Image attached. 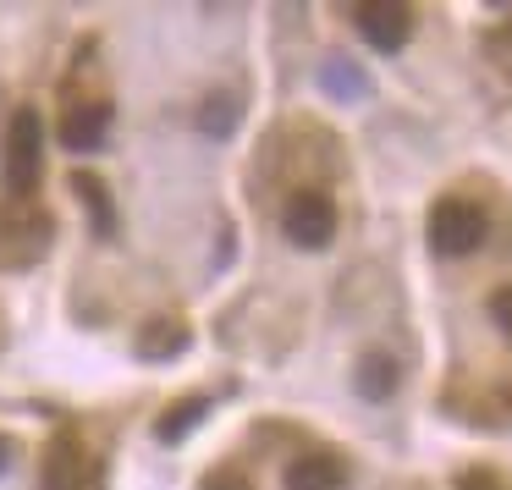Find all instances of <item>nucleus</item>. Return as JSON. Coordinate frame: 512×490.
Returning a JSON list of instances; mask_svg holds the SVG:
<instances>
[{
    "label": "nucleus",
    "instance_id": "1",
    "mask_svg": "<svg viewBox=\"0 0 512 490\" xmlns=\"http://www.w3.org/2000/svg\"><path fill=\"white\" fill-rule=\"evenodd\" d=\"M490 232V215L479 210L474 199H463V193H452V199H435L430 210V248L441 259H463L474 254L479 243H485Z\"/></svg>",
    "mask_w": 512,
    "mask_h": 490
},
{
    "label": "nucleus",
    "instance_id": "2",
    "mask_svg": "<svg viewBox=\"0 0 512 490\" xmlns=\"http://www.w3.org/2000/svg\"><path fill=\"white\" fill-rule=\"evenodd\" d=\"M39 144H45L39 111H17L6 127V193L12 199H28L39 188Z\"/></svg>",
    "mask_w": 512,
    "mask_h": 490
},
{
    "label": "nucleus",
    "instance_id": "3",
    "mask_svg": "<svg viewBox=\"0 0 512 490\" xmlns=\"http://www.w3.org/2000/svg\"><path fill=\"white\" fill-rule=\"evenodd\" d=\"M281 232L292 248H325L336 237V204L320 188H298L281 204Z\"/></svg>",
    "mask_w": 512,
    "mask_h": 490
},
{
    "label": "nucleus",
    "instance_id": "4",
    "mask_svg": "<svg viewBox=\"0 0 512 490\" xmlns=\"http://www.w3.org/2000/svg\"><path fill=\"white\" fill-rule=\"evenodd\" d=\"M353 23H358V34H364L380 56L402 50V45H408V34H413V12L402 6V0H364V6H353Z\"/></svg>",
    "mask_w": 512,
    "mask_h": 490
},
{
    "label": "nucleus",
    "instance_id": "5",
    "mask_svg": "<svg viewBox=\"0 0 512 490\" xmlns=\"http://www.w3.org/2000/svg\"><path fill=\"white\" fill-rule=\"evenodd\" d=\"M105 138H111V105L105 100H83V105H72V111L61 116V144L78 149V155L105 149Z\"/></svg>",
    "mask_w": 512,
    "mask_h": 490
},
{
    "label": "nucleus",
    "instance_id": "6",
    "mask_svg": "<svg viewBox=\"0 0 512 490\" xmlns=\"http://www.w3.org/2000/svg\"><path fill=\"white\" fill-rule=\"evenodd\" d=\"M39 485L45 490H78L83 485V441L72 430H61L50 441L45 463H39Z\"/></svg>",
    "mask_w": 512,
    "mask_h": 490
},
{
    "label": "nucleus",
    "instance_id": "7",
    "mask_svg": "<svg viewBox=\"0 0 512 490\" xmlns=\"http://www.w3.org/2000/svg\"><path fill=\"white\" fill-rule=\"evenodd\" d=\"M347 485V463L336 452H303L287 468V490H342Z\"/></svg>",
    "mask_w": 512,
    "mask_h": 490
},
{
    "label": "nucleus",
    "instance_id": "8",
    "mask_svg": "<svg viewBox=\"0 0 512 490\" xmlns=\"http://www.w3.org/2000/svg\"><path fill=\"white\" fill-rule=\"evenodd\" d=\"M182 347H188V325H177V320H149L138 331V358H171Z\"/></svg>",
    "mask_w": 512,
    "mask_h": 490
},
{
    "label": "nucleus",
    "instance_id": "9",
    "mask_svg": "<svg viewBox=\"0 0 512 490\" xmlns=\"http://www.w3.org/2000/svg\"><path fill=\"white\" fill-rule=\"evenodd\" d=\"M358 391H364L369 402H386L391 391H397V364H391L386 353H369L364 364H358Z\"/></svg>",
    "mask_w": 512,
    "mask_h": 490
},
{
    "label": "nucleus",
    "instance_id": "10",
    "mask_svg": "<svg viewBox=\"0 0 512 490\" xmlns=\"http://www.w3.org/2000/svg\"><path fill=\"white\" fill-rule=\"evenodd\" d=\"M72 188H78V199L89 204L94 232L111 237V232H116V210H111V199H105V182H100V177H72Z\"/></svg>",
    "mask_w": 512,
    "mask_h": 490
},
{
    "label": "nucleus",
    "instance_id": "11",
    "mask_svg": "<svg viewBox=\"0 0 512 490\" xmlns=\"http://www.w3.org/2000/svg\"><path fill=\"white\" fill-rule=\"evenodd\" d=\"M199 127L210 138H226L237 127V100L232 94H210V100H204V111H199Z\"/></svg>",
    "mask_w": 512,
    "mask_h": 490
},
{
    "label": "nucleus",
    "instance_id": "12",
    "mask_svg": "<svg viewBox=\"0 0 512 490\" xmlns=\"http://www.w3.org/2000/svg\"><path fill=\"white\" fill-rule=\"evenodd\" d=\"M199 413H204V402H182V413H177V419L166 413V419L155 424V435H160V441H177V435L188 430V424H199Z\"/></svg>",
    "mask_w": 512,
    "mask_h": 490
},
{
    "label": "nucleus",
    "instance_id": "13",
    "mask_svg": "<svg viewBox=\"0 0 512 490\" xmlns=\"http://www.w3.org/2000/svg\"><path fill=\"white\" fill-rule=\"evenodd\" d=\"M490 314H496L501 336H507V342H512V287H501L496 298H490Z\"/></svg>",
    "mask_w": 512,
    "mask_h": 490
},
{
    "label": "nucleus",
    "instance_id": "14",
    "mask_svg": "<svg viewBox=\"0 0 512 490\" xmlns=\"http://www.w3.org/2000/svg\"><path fill=\"white\" fill-rule=\"evenodd\" d=\"M457 490H501V479L485 474V468H474V474H463V485H457Z\"/></svg>",
    "mask_w": 512,
    "mask_h": 490
},
{
    "label": "nucleus",
    "instance_id": "15",
    "mask_svg": "<svg viewBox=\"0 0 512 490\" xmlns=\"http://www.w3.org/2000/svg\"><path fill=\"white\" fill-rule=\"evenodd\" d=\"M325 83H331V89H364V78L347 72V67H331V72H325Z\"/></svg>",
    "mask_w": 512,
    "mask_h": 490
},
{
    "label": "nucleus",
    "instance_id": "16",
    "mask_svg": "<svg viewBox=\"0 0 512 490\" xmlns=\"http://www.w3.org/2000/svg\"><path fill=\"white\" fill-rule=\"evenodd\" d=\"M204 490H248V485H243V479H237V474H215V479H210V485H204Z\"/></svg>",
    "mask_w": 512,
    "mask_h": 490
},
{
    "label": "nucleus",
    "instance_id": "17",
    "mask_svg": "<svg viewBox=\"0 0 512 490\" xmlns=\"http://www.w3.org/2000/svg\"><path fill=\"white\" fill-rule=\"evenodd\" d=\"M12 463V441H6V435H0V468Z\"/></svg>",
    "mask_w": 512,
    "mask_h": 490
}]
</instances>
